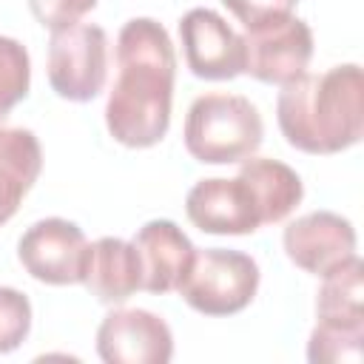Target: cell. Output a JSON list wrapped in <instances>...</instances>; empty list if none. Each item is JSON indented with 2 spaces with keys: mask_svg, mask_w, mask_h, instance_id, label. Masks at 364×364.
Segmentation results:
<instances>
[{
  "mask_svg": "<svg viewBox=\"0 0 364 364\" xmlns=\"http://www.w3.org/2000/svg\"><path fill=\"white\" fill-rule=\"evenodd\" d=\"M176 54L154 17H131L117 34V80L105 102L108 134L125 148L156 145L171 125Z\"/></svg>",
  "mask_w": 364,
  "mask_h": 364,
  "instance_id": "obj_1",
  "label": "cell"
},
{
  "mask_svg": "<svg viewBox=\"0 0 364 364\" xmlns=\"http://www.w3.org/2000/svg\"><path fill=\"white\" fill-rule=\"evenodd\" d=\"M279 128L296 151L338 154L364 134V77L358 63L324 74H301L282 85L276 100Z\"/></svg>",
  "mask_w": 364,
  "mask_h": 364,
  "instance_id": "obj_2",
  "label": "cell"
},
{
  "mask_svg": "<svg viewBox=\"0 0 364 364\" xmlns=\"http://www.w3.org/2000/svg\"><path fill=\"white\" fill-rule=\"evenodd\" d=\"M182 136L196 162L233 165L259 151L264 125L259 108L247 97L213 91L191 102Z\"/></svg>",
  "mask_w": 364,
  "mask_h": 364,
  "instance_id": "obj_3",
  "label": "cell"
},
{
  "mask_svg": "<svg viewBox=\"0 0 364 364\" xmlns=\"http://www.w3.org/2000/svg\"><path fill=\"white\" fill-rule=\"evenodd\" d=\"M176 290L202 316H233L253 301L259 264L242 250L205 247L193 253L191 270Z\"/></svg>",
  "mask_w": 364,
  "mask_h": 364,
  "instance_id": "obj_4",
  "label": "cell"
},
{
  "mask_svg": "<svg viewBox=\"0 0 364 364\" xmlns=\"http://www.w3.org/2000/svg\"><path fill=\"white\" fill-rule=\"evenodd\" d=\"M48 85L68 102L94 100L108 80V34L94 23H74L51 31Z\"/></svg>",
  "mask_w": 364,
  "mask_h": 364,
  "instance_id": "obj_5",
  "label": "cell"
},
{
  "mask_svg": "<svg viewBox=\"0 0 364 364\" xmlns=\"http://www.w3.org/2000/svg\"><path fill=\"white\" fill-rule=\"evenodd\" d=\"M245 74L259 82L284 85L301 77L313 57V31L301 17L270 20L256 28H245Z\"/></svg>",
  "mask_w": 364,
  "mask_h": 364,
  "instance_id": "obj_6",
  "label": "cell"
},
{
  "mask_svg": "<svg viewBox=\"0 0 364 364\" xmlns=\"http://www.w3.org/2000/svg\"><path fill=\"white\" fill-rule=\"evenodd\" d=\"M97 355L105 364H168L173 358V333L151 310L117 307L97 327Z\"/></svg>",
  "mask_w": 364,
  "mask_h": 364,
  "instance_id": "obj_7",
  "label": "cell"
},
{
  "mask_svg": "<svg viewBox=\"0 0 364 364\" xmlns=\"http://www.w3.org/2000/svg\"><path fill=\"white\" fill-rule=\"evenodd\" d=\"M85 233L77 222L48 216L26 228L17 242V259L26 273L43 284H77L85 256Z\"/></svg>",
  "mask_w": 364,
  "mask_h": 364,
  "instance_id": "obj_8",
  "label": "cell"
},
{
  "mask_svg": "<svg viewBox=\"0 0 364 364\" xmlns=\"http://www.w3.org/2000/svg\"><path fill=\"white\" fill-rule=\"evenodd\" d=\"M179 40L185 65L199 80H233L245 74V43L228 20L205 6L179 17Z\"/></svg>",
  "mask_w": 364,
  "mask_h": 364,
  "instance_id": "obj_9",
  "label": "cell"
},
{
  "mask_svg": "<svg viewBox=\"0 0 364 364\" xmlns=\"http://www.w3.org/2000/svg\"><path fill=\"white\" fill-rule=\"evenodd\" d=\"M185 213L202 233L216 236H245L262 228L259 202L239 173L233 179H199L185 196Z\"/></svg>",
  "mask_w": 364,
  "mask_h": 364,
  "instance_id": "obj_10",
  "label": "cell"
},
{
  "mask_svg": "<svg viewBox=\"0 0 364 364\" xmlns=\"http://www.w3.org/2000/svg\"><path fill=\"white\" fill-rule=\"evenodd\" d=\"M282 245L296 267L313 276H327L355 256V228L341 213L313 210L284 228Z\"/></svg>",
  "mask_w": 364,
  "mask_h": 364,
  "instance_id": "obj_11",
  "label": "cell"
},
{
  "mask_svg": "<svg viewBox=\"0 0 364 364\" xmlns=\"http://www.w3.org/2000/svg\"><path fill=\"white\" fill-rule=\"evenodd\" d=\"M131 245L136 247L139 267H142V290L148 293H171L182 284L193 262V242L188 233L171 219H151L145 222Z\"/></svg>",
  "mask_w": 364,
  "mask_h": 364,
  "instance_id": "obj_12",
  "label": "cell"
},
{
  "mask_svg": "<svg viewBox=\"0 0 364 364\" xmlns=\"http://www.w3.org/2000/svg\"><path fill=\"white\" fill-rule=\"evenodd\" d=\"M80 284L102 301V304H122L136 290H142V267L136 247L119 236H100L97 242L85 245Z\"/></svg>",
  "mask_w": 364,
  "mask_h": 364,
  "instance_id": "obj_13",
  "label": "cell"
},
{
  "mask_svg": "<svg viewBox=\"0 0 364 364\" xmlns=\"http://www.w3.org/2000/svg\"><path fill=\"white\" fill-rule=\"evenodd\" d=\"M43 171V148L28 128L0 125V228L17 213Z\"/></svg>",
  "mask_w": 364,
  "mask_h": 364,
  "instance_id": "obj_14",
  "label": "cell"
},
{
  "mask_svg": "<svg viewBox=\"0 0 364 364\" xmlns=\"http://www.w3.org/2000/svg\"><path fill=\"white\" fill-rule=\"evenodd\" d=\"M239 176L250 185L259 210H262V225H276L282 219H287L296 205L304 196V185L301 176L270 156H247L239 165Z\"/></svg>",
  "mask_w": 364,
  "mask_h": 364,
  "instance_id": "obj_15",
  "label": "cell"
},
{
  "mask_svg": "<svg viewBox=\"0 0 364 364\" xmlns=\"http://www.w3.org/2000/svg\"><path fill=\"white\" fill-rule=\"evenodd\" d=\"M316 318H364V264L358 256L321 276Z\"/></svg>",
  "mask_w": 364,
  "mask_h": 364,
  "instance_id": "obj_16",
  "label": "cell"
},
{
  "mask_svg": "<svg viewBox=\"0 0 364 364\" xmlns=\"http://www.w3.org/2000/svg\"><path fill=\"white\" fill-rule=\"evenodd\" d=\"M364 341V318H316L307 338L310 364H358Z\"/></svg>",
  "mask_w": 364,
  "mask_h": 364,
  "instance_id": "obj_17",
  "label": "cell"
},
{
  "mask_svg": "<svg viewBox=\"0 0 364 364\" xmlns=\"http://www.w3.org/2000/svg\"><path fill=\"white\" fill-rule=\"evenodd\" d=\"M31 85V57L26 46L14 37L0 34V125L9 119L11 108L28 97Z\"/></svg>",
  "mask_w": 364,
  "mask_h": 364,
  "instance_id": "obj_18",
  "label": "cell"
},
{
  "mask_svg": "<svg viewBox=\"0 0 364 364\" xmlns=\"http://www.w3.org/2000/svg\"><path fill=\"white\" fill-rule=\"evenodd\" d=\"M31 330V301L17 287H0V355L14 353Z\"/></svg>",
  "mask_w": 364,
  "mask_h": 364,
  "instance_id": "obj_19",
  "label": "cell"
},
{
  "mask_svg": "<svg viewBox=\"0 0 364 364\" xmlns=\"http://www.w3.org/2000/svg\"><path fill=\"white\" fill-rule=\"evenodd\" d=\"M222 6L245 28H256V26L270 23V20L290 17L293 9L299 6V0H222Z\"/></svg>",
  "mask_w": 364,
  "mask_h": 364,
  "instance_id": "obj_20",
  "label": "cell"
},
{
  "mask_svg": "<svg viewBox=\"0 0 364 364\" xmlns=\"http://www.w3.org/2000/svg\"><path fill=\"white\" fill-rule=\"evenodd\" d=\"M94 6H97V0H28V9L34 14V20L48 31L74 26Z\"/></svg>",
  "mask_w": 364,
  "mask_h": 364,
  "instance_id": "obj_21",
  "label": "cell"
}]
</instances>
